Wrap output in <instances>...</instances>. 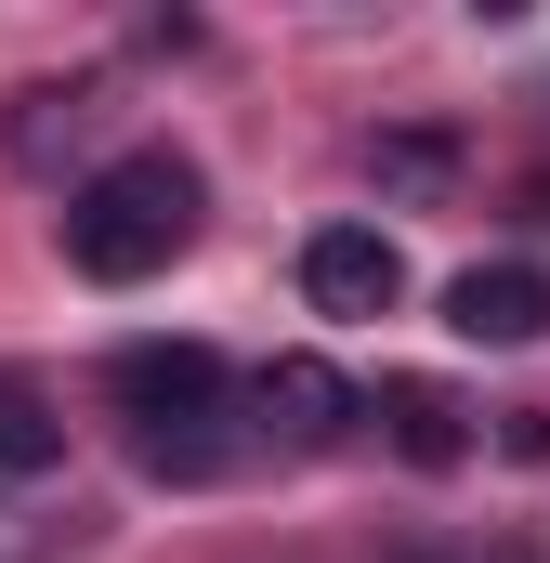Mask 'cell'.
<instances>
[{"label": "cell", "instance_id": "cell-1", "mask_svg": "<svg viewBox=\"0 0 550 563\" xmlns=\"http://www.w3.org/2000/svg\"><path fill=\"white\" fill-rule=\"evenodd\" d=\"M197 210H210V184H197V157H170V144H132V157H106L79 197H66V263L92 288H144L184 236H197Z\"/></svg>", "mask_w": 550, "mask_h": 563}, {"label": "cell", "instance_id": "cell-2", "mask_svg": "<svg viewBox=\"0 0 550 563\" xmlns=\"http://www.w3.org/2000/svg\"><path fill=\"white\" fill-rule=\"evenodd\" d=\"M106 394H119L132 459L157 472V485L223 472V354H210V341H132V354L106 367Z\"/></svg>", "mask_w": 550, "mask_h": 563}, {"label": "cell", "instance_id": "cell-8", "mask_svg": "<svg viewBox=\"0 0 550 563\" xmlns=\"http://www.w3.org/2000/svg\"><path fill=\"white\" fill-rule=\"evenodd\" d=\"M367 170H381L394 197H446V184H459V144H446V132H381Z\"/></svg>", "mask_w": 550, "mask_h": 563}, {"label": "cell", "instance_id": "cell-3", "mask_svg": "<svg viewBox=\"0 0 550 563\" xmlns=\"http://www.w3.org/2000/svg\"><path fill=\"white\" fill-rule=\"evenodd\" d=\"M301 301H315V314H394V301H407L394 236H381V223H315V236H301Z\"/></svg>", "mask_w": 550, "mask_h": 563}, {"label": "cell", "instance_id": "cell-5", "mask_svg": "<svg viewBox=\"0 0 550 563\" xmlns=\"http://www.w3.org/2000/svg\"><path fill=\"white\" fill-rule=\"evenodd\" d=\"M446 328L485 341V354H525V341H550V276L538 263H472L446 288Z\"/></svg>", "mask_w": 550, "mask_h": 563}, {"label": "cell", "instance_id": "cell-6", "mask_svg": "<svg viewBox=\"0 0 550 563\" xmlns=\"http://www.w3.org/2000/svg\"><path fill=\"white\" fill-rule=\"evenodd\" d=\"M367 420L394 432V459H407V472H459V459H472V407H459L446 380H381V394H367Z\"/></svg>", "mask_w": 550, "mask_h": 563}, {"label": "cell", "instance_id": "cell-7", "mask_svg": "<svg viewBox=\"0 0 550 563\" xmlns=\"http://www.w3.org/2000/svg\"><path fill=\"white\" fill-rule=\"evenodd\" d=\"M53 459H66V407L26 367H0V472H53Z\"/></svg>", "mask_w": 550, "mask_h": 563}, {"label": "cell", "instance_id": "cell-4", "mask_svg": "<svg viewBox=\"0 0 550 563\" xmlns=\"http://www.w3.org/2000/svg\"><path fill=\"white\" fill-rule=\"evenodd\" d=\"M250 407H263V432H275V445H301V459H315V445H341V432L367 420V394H354L328 354H275L263 380H250Z\"/></svg>", "mask_w": 550, "mask_h": 563}]
</instances>
